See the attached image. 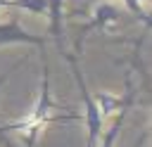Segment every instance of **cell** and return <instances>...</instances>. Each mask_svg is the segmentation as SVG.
Returning a JSON list of instances; mask_svg holds the SVG:
<instances>
[{
	"mask_svg": "<svg viewBox=\"0 0 152 147\" xmlns=\"http://www.w3.org/2000/svg\"><path fill=\"white\" fill-rule=\"evenodd\" d=\"M116 26H119V12H116V7L109 5V2L97 5L95 12H93V19L78 31V38H76V52H74V55L78 57V52H81V47H83V40H86V36H88L90 31L100 28V31H104V33H112Z\"/></svg>",
	"mask_w": 152,
	"mask_h": 147,
	"instance_id": "3",
	"label": "cell"
},
{
	"mask_svg": "<svg viewBox=\"0 0 152 147\" xmlns=\"http://www.w3.org/2000/svg\"><path fill=\"white\" fill-rule=\"evenodd\" d=\"M0 7H5V0H0Z\"/></svg>",
	"mask_w": 152,
	"mask_h": 147,
	"instance_id": "9",
	"label": "cell"
},
{
	"mask_svg": "<svg viewBox=\"0 0 152 147\" xmlns=\"http://www.w3.org/2000/svg\"><path fill=\"white\" fill-rule=\"evenodd\" d=\"M5 7H19L31 14H45L48 12V0H5Z\"/></svg>",
	"mask_w": 152,
	"mask_h": 147,
	"instance_id": "6",
	"label": "cell"
},
{
	"mask_svg": "<svg viewBox=\"0 0 152 147\" xmlns=\"http://www.w3.org/2000/svg\"><path fill=\"white\" fill-rule=\"evenodd\" d=\"M62 55H64V59H66L69 66H71V74H74V78H76V85H78V92H81V100H83L86 128H88V142H86V147H97V145H100V138H102L104 116H102L95 97H93L90 90H88V83H86L83 71H81V66H78V57H76L74 52H66V50H62Z\"/></svg>",
	"mask_w": 152,
	"mask_h": 147,
	"instance_id": "2",
	"label": "cell"
},
{
	"mask_svg": "<svg viewBox=\"0 0 152 147\" xmlns=\"http://www.w3.org/2000/svg\"><path fill=\"white\" fill-rule=\"evenodd\" d=\"M69 107H62L52 100V92H50V76H48V62L43 59V78H40V92H38V100L36 104L31 107V111L12 123H0V130L2 133H10V130H19L26 140L28 147L36 145L38 135H40V128H45L48 123H66V121H78L81 116L78 114H64Z\"/></svg>",
	"mask_w": 152,
	"mask_h": 147,
	"instance_id": "1",
	"label": "cell"
},
{
	"mask_svg": "<svg viewBox=\"0 0 152 147\" xmlns=\"http://www.w3.org/2000/svg\"><path fill=\"white\" fill-rule=\"evenodd\" d=\"M140 2H142V0H124V5L128 7V12H131V14H135L145 26H150V17H147V12L142 9V5H140Z\"/></svg>",
	"mask_w": 152,
	"mask_h": 147,
	"instance_id": "7",
	"label": "cell"
},
{
	"mask_svg": "<svg viewBox=\"0 0 152 147\" xmlns=\"http://www.w3.org/2000/svg\"><path fill=\"white\" fill-rule=\"evenodd\" d=\"M48 19H50V26H48V36L55 40L57 50L62 52L64 50V0H48Z\"/></svg>",
	"mask_w": 152,
	"mask_h": 147,
	"instance_id": "5",
	"label": "cell"
},
{
	"mask_svg": "<svg viewBox=\"0 0 152 147\" xmlns=\"http://www.w3.org/2000/svg\"><path fill=\"white\" fill-rule=\"evenodd\" d=\"M24 62H26V55H24V57H21L19 62H14V64H12V66H10L7 71H2V74H0V85H5V83L10 81V76H12V74H14L17 69H21V66H24Z\"/></svg>",
	"mask_w": 152,
	"mask_h": 147,
	"instance_id": "8",
	"label": "cell"
},
{
	"mask_svg": "<svg viewBox=\"0 0 152 147\" xmlns=\"http://www.w3.org/2000/svg\"><path fill=\"white\" fill-rule=\"evenodd\" d=\"M48 36H36L31 31H26L17 19H10L5 24H0V47L2 45H36V47H45Z\"/></svg>",
	"mask_w": 152,
	"mask_h": 147,
	"instance_id": "4",
	"label": "cell"
}]
</instances>
